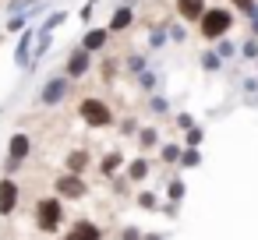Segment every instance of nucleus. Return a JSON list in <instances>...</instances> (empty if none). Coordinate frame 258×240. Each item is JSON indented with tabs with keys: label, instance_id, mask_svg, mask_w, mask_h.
Here are the masks:
<instances>
[{
	"label": "nucleus",
	"instance_id": "nucleus-12",
	"mask_svg": "<svg viewBox=\"0 0 258 240\" xmlns=\"http://www.w3.org/2000/svg\"><path fill=\"white\" fill-rule=\"evenodd\" d=\"M68 233H71V236H78V240H103V229H99L92 219H78Z\"/></svg>",
	"mask_w": 258,
	"mask_h": 240
},
{
	"label": "nucleus",
	"instance_id": "nucleus-24",
	"mask_svg": "<svg viewBox=\"0 0 258 240\" xmlns=\"http://www.w3.org/2000/svg\"><path fill=\"white\" fill-rule=\"evenodd\" d=\"M202 67L205 71H219V53H202Z\"/></svg>",
	"mask_w": 258,
	"mask_h": 240
},
{
	"label": "nucleus",
	"instance_id": "nucleus-35",
	"mask_svg": "<svg viewBox=\"0 0 258 240\" xmlns=\"http://www.w3.org/2000/svg\"><path fill=\"white\" fill-rule=\"evenodd\" d=\"M166 43V32H152V46H163Z\"/></svg>",
	"mask_w": 258,
	"mask_h": 240
},
{
	"label": "nucleus",
	"instance_id": "nucleus-4",
	"mask_svg": "<svg viewBox=\"0 0 258 240\" xmlns=\"http://www.w3.org/2000/svg\"><path fill=\"white\" fill-rule=\"evenodd\" d=\"M53 194H57L60 201H82V198H89V184H85V177L57 173V177H53Z\"/></svg>",
	"mask_w": 258,
	"mask_h": 240
},
{
	"label": "nucleus",
	"instance_id": "nucleus-1",
	"mask_svg": "<svg viewBox=\"0 0 258 240\" xmlns=\"http://www.w3.org/2000/svg\"><path fill=\"white\" fill-rule=\"evenodd\" d=\"M32 222L39 233H57L64 226V201L57 194H46L36 201V212H32Z\"/></svg>",
	"mask_w": 258,
	"mask_h": 240
},
{
	"label": "nucleus",
	"instance_id": "nucleus-25",
	"mask_svg": "<svg viewBox=\"0 0 258 240\" xmlns=\"http://www.w3.org/2000/svg\"><path fill=\"white\" fill-rule=\"evenodd\" d=\"M177 127L187 134V131H191V127H198V124H195V117H191V113H177Z\"/></svg>",
	"mask_w": 258,
	"mask_h": 240
},
{
	"label": "nucleus",
	"instance_id": "nucleus-28",
	"mask_svg": "<svg viewBox=\"0 0 258 240\" xmlns=\"http://www.w3.org/2000/svg\"><path fill=\"white\" fill-rule=\"evenodd\" d=\"M138 85H142L145 92H152V89H156V74H149V71H145V74L138 78Z\"/></svg>",
	"mask_w": 258,
	"mask_h": 240
},
{
	"label": "nucleus",
	"instance_id": "nucleus-15",
	"mask_svg": "<svg viewBox=\"0 0 258 240\" xmlns=\"http://www.w3.org/2000/svg\"><path fill=\"white\" fill-rule=\"evenodd\" d=\"M124 177H127L131 184H142V180L149 177V159H145V155H138V159H131V163L124 166Z\"/></svg>",
	"mask_w": 258,
	"mask_h": 240
},
{
	"label": "nucleus",
	"instance_id": "nucleus-33",
	"mask_svg": "<svg viewBox=\"0 0 258 240\" xmlns=\"http://www.w3.org/2000/svg\"><path fill=\"white\" fill-rule=\"evenodd\" d=\"M233 4H237L240 11H247V15H258V11H254V0H233Z\"/></svg>",
	"mask_w": 258,
	"mask_h": 240
},
{
	"label": "nucleus",
	"instance_id": "nucleus-17",
	"mask_svg": "<svg viewBox=\"0 0 258 240\" xmlns=\"http://www.w3.org/2000/svg\"><path fill=\"white\" fill-rule=\"evenodd\" d=\"M184 194H187V187H184V180H180V177H173V180L166 184V198H170L173 205H180V201H184Z\"/></svg>",
	"mask_w": 258,
	"mask_h": 240
},
{
	"label": "nucleus",
	"instance_id": "nucleus-2",
	"mask_svg": "<svg viewBox=\"0 0 258 240\" xmlns=\"http://www.w3.org/2000/svg\"><path fill=\"white\" fill-rule=\"evenodd\" d=\"M78 117H82V124L85 127H113V110H110V103L106 99H99V96H85L82 103H78Z\"/></svg>",
	"mask_w": 258,
	"mask_h": 240
},
{
	"label": "nucleus",
	"instance_id": "nucleus-27",
	"mask_svg": "<svg viewBox=\"0 0 258 240\" xmlns=\"http://www.w3.org/2000/svg\"><path fill=\"white\" fill-rule=\"evenodd\" d=\"M120 240H145V233H142L138 226H124V229H120Z\"/></svg>",
	"mask_w": 258,
	"mask_h": 240
},
{
	"label": "nucleus",
	"instance_id": "nucleus-29",
	"mask_svg": "<svg viewBox=\"0 0 258 240\" xmlns=\"http://www.w3.org/2000/svg\"><path fill=\"white\" fill-rule=\"evenodd\" d=\"M8 32H25V15L22 18H11L8 22Z\"/></svg>",
	"mask_w": 258,
	"mask_h": 240
},
{
	"label": "nucleus",
	"instance_id": "nucleus-20",
	"mask_svg": "<svg viewBox=\"0 0 258 240\" xmlns=\"http://www.w3.org/2000/svg\"><path fill=\"white\" fill-rule=\"evenodd\" d=\"M198 163H202V152H198V148H184V152H180V163H177V166H184V170H195Z\"/></svg>",
	"mask_w": 258,
	"mask_h": 240
},
{
	"label": "nucleus",
	"instance_id": "nucleus-22",
	"mask_svg": "<svg viewBox=\"0 0 258 240\" xmlns=\"http://www.w3.org/2000/svg\"><path fill=\"white\" fill-rule=\"evenodd\" d=\"M202 138H205V131H202V127H191V131L184 134V145H187V148H198Z\"/></svg>",
	"mask_w": 258,
	"mask_h": 240
},
{
	"label": "nucleus",
	"instance_id": "nucleus-21",
	"mask_svg": "<svg viewBox=\"0 0 258 240\" xmlns=\"http://www.w3.org/2000/svg\"><path fill=\"white\" fill-rule=\"evenodd\" d=\"M135 201H138V208H145V212H156V208H159V198H156L152 191H142Z\"/></svg>",
	"mask_w": 258,
	"mask_h": 240
},
{
	"label": "nucleus",
	"instance_id": "nucleus-32",
	"mask_svg": "<svg viewBox=\"0 0 258 240\" xmlns=\"http://www.w3.org/2000/svg\"><path fill=\"white\" fill-rule=\"evenodd\" d=\"M244 57H247V60H254V57H258V43H254V39H251V43H244Z\"/></svg>",
	"mask_w": 258,
	"mask_h": 240
},
{
	"label": "nucleus",
	"instance_id": "nucleus-14",
	"mask_svg": "<svg viewBox=\"0 0 258 240\" xmlns=\"http://www.w3.org/2000/svg\"><path fill=\"white\" fill-rule=\"evenodd\" d=\"M32 29H25L22 32V43H18V50H15V60H18V67H32Z\"/></svg>",
	"mask_w": 258,
	"mask_h": 240
},
{
	"label": "nucleus",
	"instance_id": "nucleus-5",
	"mask_svg": "<svg viewBox=\"0 0 258 240\" xmlns=\"http://www.w3.org/2000/svg\"><path fill=\"white\" fill-rule=\"evenodd\" d=\"M22 205V187L15 177H0V219H11Z\"/></svg>",
	"mask_w": 258,
	"mask_h": 240
},
{
	"label": "nucleus",
	"instance_id": "nucleus-18",
	"mask_svg": "<svg viewBox=\"0 0 258 240\" xmlns=\"http://www.w3.org/2000/svg\"><path fill=\"white\" fill-rule=\"evenodd\" d=\"M138 145H142V148H156V145H159V131H156V127H142V131H138Z\"/></svg>",
	"mask_w": 258,
	"mask_h": 240
},
{
	"label": "nucleus",
	"instance_id": "nucleus-7",
	"mask_svg": "<svg viewBox=\"0 0 258 240\" xmlns=\"http://www.w3.org/2000/svg\"><path fill=\"white\" fill-rule=\"evenodd\" d=\"M32 155V138L25 134V131H15L11 138H8V159H15V163H25Z\"/></svg>",
	"mask_w": 258,
	"mask_h": 240
},
{
	"label": "nucleus",
	"instance_id": "nucleus-26",
	"mask_svg": "<svg viewBox=\"0 0 258 240\" xmlns=\"http://www.w3.org/2000/svg\"><path fill=\"white\" fill-rule=\"evenodd\" d=\"M138 131H142V127H138L135 117H124V120H120V134H138Z\"/></svg>",
	"mask_w": 258,
	"mask_h": 240
},
{
	"label": "nucleus",
	"instance_id": "nucleus-10",
	"mask_svg": "<svg viewBox=\"0 0 258 240\" xmlns=\"http://www.w3.org/2000/svg\"><path fill=\"white\" fill-rule=\"evenodd\" d=\"M120 166H127V163H124V152H117V148H113V152H106V155L99 159V173H103L106 180H113V177L120 173Z\"/></svg>",
	"mask_w": 258,
	"mask_h": 240
},
{
	"label": "nucleus",
	"instance_id": "nucleus-34",
	"mask_svg": "<svg viewBox=\"0 0 258 240\" xmlns=\"http://www.w3.org/2000/svg\"><path fill=\"white\" fill-rule=\"evenodd\" d=\"M219 57H233V43H219Z\"/></svg>",
	"mask_w": 258,
	"mask_h": 240
},
{
	"label": "nucleus",
	"instance_id": "nucleus-31",
	"mask_svg": "<svg viewBox=\"0 0 258 240\" xmlns=\"http://www.w3.org/2000/svg\"><path fill=\"white\" fill-rule=\"evenodd\" d=\"M152 110H156V113H166V110H170V103H166L163 96H152Z\"/></svg>",
	"mask_w": 258,
	"mask_h": 240
},
{
	"label": "nucleus",
	"instance_id": "nucleus-16",
	"mask_svg": "<svg viewBox=\"0 0 258 240\" xmlns=\"http://www.w3.org/2000/svg\"><path fill=\"white\" fill-rule=\"evenodd\" d=\"M106 39H110V32H106V29H92V32H85V39H82V50L96 53V50H103V46H106Z\"/></svg>",
	"mask_w": 258,
	"mask_h": 240
},
{
	"label": "nucleus",
	"instance_id": "nucleus-3",
	"mask_svg": "<svg viewBox=\"0 0 258 240\" xmlns=\"http://www.w3.org/2000/svg\"><path fill=\"white\" fill-rule=\"evenodd\" d=\"M198 25H202V36H205V39H223V36L230 32V25H233V15H230L226 8H209Z\"/></svg>",
	"mask_w": 258,
	"mask_h": 240
},
{
	"label": "nucleus",
	"instance_id": "nucleus-37",
	"mask_svg": "<svg viewBox=\"0 0 258 240\" xmlns=\"http://www.w3.org/2000/svg\"><path fill=\"white\" fill-rule=\"evenodd\" d=\"M57 240H78V236H71V233H68V236H57Z\"/></svg>",
	"mask_w": 258,
	"mask_h": 240
},
{
	"label": "nucleus",
	"instance_id": "nucleus-23",
	"mask_svg": "<svg viewBox=\"0 0 258 240\" xmlns=\"http://www.w3.org/2000/svg\"><path fill=\"white\" fill-rule=\"evenodd\" d=\"M64 18H68V15H64V11H57V15H50V18H46V22H43V32H53V29H57V25H60V22H64Z\"/></svg>",
	"mask_w": 258,
	"mask_h": 240
},
{
	"label": "nucleus",
	"instance_id": "nucleus-36",
	"mask_svg": "<svg viewBox=\"0 0 258 240\" xmlns=\"http://www.w3.org/2000/svg\"><path fill=\"white\" fill-rule=\"evenodd\" d=\"M145 240H166L163 233H145Z\"/></svg>",
	"mask_w": 258,
	"mask_h": 240
},
{
	"label": "nucleus",
	"instance_id": "nucleus-6",
	"mask_svg": "<svg viewBox=\"0 0 258 240\" xmlns=\"http://www.w3.org/2000/svg\"><path fill=\"white\" fill-rule=\"evenodd\" d=\"M71 92V78L68 74H57V78H46V85H43V92H39V99L46 103V106H57V103H64V96Z\"/></svg>",
	"mask_w": 258,
	"mask_h": 240
},
{
	"label": "nucleus",
	"instance_id": "nucleus-11",
	"mask_svg": "<svg viewBox=\"0 0 258 240\" xmlns=\"http://www.w3.org/2000/svg\"><path fill=\"white\" fill-rule=\"evenodd\" d=\"M177 11H180L184 22H202V15L209 8H205V0H177Z\"/></svg>",
	"mask_w": 258,
	"mask_h": 240
},
{
	"label": "nucleus",
	"instance_id": "nucleus-8",
	"mask_svg": "<svg viewBox=\"0 0 258 240\" xmlns=\"http://www.w3.org/2000/svg\"><path fill=\"white\" fill-rule=\"evenodd\" d=\"M89 67H92V53L89 50H71V57H68V78H82V74H89Z\"/></svg>",
	"mask_w": 258,
	"mask_h": 240
},
{
	"label": "nucleus",
	"instance_id": "nucleus-9",
	"mask_svg": "<svg viewBox=\"0 0 258 240\" xmlns=\"http://www.w3.org/2000/svg\"><path fill=\"white\" fill-rule=\"evenodd\" d=\"M92 166V155L89 148H71L68 159H64V173H75V177H85V170Z\"/></svg>",
	"mask_w": 258,
	"mask_h": 240
},
{
	"label": "nucleus",
	"instance_id": "nucleus-30",
	"mask_svg": "<svg viewBox=\"0 0 258 240\" xmlns=\"http://www.w3.org/2000/svg\"><path fill=\"white\" fill-rule=\"evenodd\" d=\"M127 67H131L135 74H145V60H142V57H131V60H127Z\"/></svg>",
	"mask_w": 258,
	"mask_h": 240
},
{
	"label": "nucleus",
	"instance_id": "nucleus-13",
	"mask_svg": "<svg viewBox=\"0 0 258 240\" xmlns=\"http://www.w3.org/2000/svg\"><path fill=\"white\" fill-rule=\"evenodd\" d=\"M131 22H135V11H131V4H124V8H117V11H113V18H110L106 32H124V29H131Z\"/></svg>",
	"mask_w": 258,
	"mask_h": 240
},
{
	"label": "nucleus",
	"instance_id": "nucleus-19",
	"mask_svg": "<svg viewBox=\"0 0 258 240\" xmlns=\"http://www.w3.org/2000/svg\"><path fill=\"white\" fill-rule=\"evenodd\" d=\"M180 152H184V148H180V145H173V141L159 148V155H163V163H170V166H177V163H180Z\"/></svg>",
	"mask_w": 258,
	"mask_h": 240
}]
</instances>
